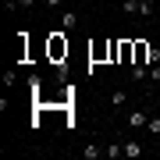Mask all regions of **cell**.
I'll return each mask as SVG.
<instances>
[{
    "label": "cell",
    "mask_w": 160,
    "mask_h": 160,
    "mask_svg": "<svg viewBox=\"0 0 160 160\" xmlns=\"http://www.w3.org/2000/svg\"><path fill=\"white\" fill-rule=\"evenodd\" d=\"M121 11H125V14H135L139 11V0H121Z\"/></svg>",
    "instance_id": "obj_9"
},
{
    "label": "cell",
    "mask_w": 160,
    "mask_h": 160,
    "mask_svg": "<svg viewBox=\"0 0 160 160\" xmlns=\"http://www.w3.org/2000/svg\"><path fill=\"white\" fill-rule=\"evenodd\" d=\"M153 11H157V4H153V0H139V11H135V18L149 22V18H153Z\"/></svg>",
    "instance_id": "obj_2"
},
{
    "label": "cell",
    "mask_w": 160,
    "mask_h": 160,
    "mask_svg": "<svg viewBox=\"0 0 160 160\" xmlns=\"http://www.w3.org/2000/svg\"><path fill=\"white\" fill-rule=\"evenodd\" d=\"M125 125H128L132 132H142V128L149 125V118H146V110H132V114L125 118Z\"/></svg>",
    "instance_id": "obj_1"
},
{
    "label": "cell",
    "mask_w": 160,
    "mask_h": 160,
    "mask_svg": "<svg viewBox=\"0 0 160 160\" xmlns=\"http://www.w3.org/2000/svg\"><path fill=\"white\" fill-rule=\"evenodd\" d=\"M103 157H110V160H121V157H125V146H121V142H110V146H103Z\"/></svg>",
    "instance_id": "obj_5"
},
{
    "label": "cell",
    "mask_w": 160,
    "mask_h": 160,
    "mask_svg": "<svg viewBox=\"0 0 160 160\" xmlns=\"http://www.w3.org/2000/svg\"><path fill=\"white\" fill-rule=\"evenodd\" d=\"M121 146H125V157H142L146 153V146L139 142V139H128V142H121Z\"/></svg>",
    "instance_id": "obj_4"
},
{
    "label": "cell",
    "mask_w": 160,
    "mask_h": 160,
    "mask_svg": "<svg viewBox=\"0 0 160 160\" xmlns=\"http://www.w3.org/2000/svg\"><path fill=\"white\" fill-rule=\"evenodd\" d=\"M146 61H149V64H160V50H157V46H149V53H146Z\"/></svg>",
    "instance_id": "obj_12"
},
{
    "label": "cell",
    "mask_w": 160,
    "mask_h": 160,
    "mask_svg": "<svg viewBox=\"0 0 160 160\" xmlns=\"http://www.w3.org/2000/svg\"><path fill=\"white\" fill-rule=\"evenodd\" d=\"M61 25H64V32H75V29H78V25H82V18L75 14V11H64V18H61Z\"/></svg>",
    "instance_id": "obj_3"
},
{
    "label": "cell",
    "mask_w": 160,
    "mask_h": 160,
    "mask_svg": "<svg viewBox=\"0 0 160 160\" xmlns=\"http://www.w3.org/2000/svg\"><path fill=\"white\" fill-rule=\"evenodd\" d=\"M7 4V11H18V0H4Z\"/></svg>",
    "instance_id": "obj_16"
},
{
    "label": "cell",
    "mask_w": 160,
    "mask_h": 160,
    "mask_svg": "<svg viewBox=\"0 0 160 160\" xmlns=\"http://www.w3.org/2000/svg\"><path fill=\"white\" fill-rule=\"evenodd\" d=\"M14 82H18V71L7 68V71H4V86H14Z\"/></svg>",
    "instance_id": "obj_10"
},
{
    "label": "cell",
    "mask_w": 160,
    "mask_h": 160,
    "mask_svg": "<svg viewBox=\"0 0 160 160\" xmlns=\"http://www.w3.org/2000/svg\"><path fill=\"white\" fill-rule=\"evenodd\" d=\"M36 0H18V11H22V7H32Z\"/></svg>",
    "instance_id": "obj_14"
},
{
    "label": "cell",
    "mask_w": 160,
    "mask_h": 160,
    "mask_svg": "<svg viewBox=\"0 0 160 160\" xmlns=\"http://www.w3.org/2000/svg\"><path fill=\"white\" fill-rule=\"evenodd\" d=\"M157 11H160V7H157Z\"/></svg>",
    "instance_id": "obj_17"
},
{
    "label": "cell",
    "mask_w": 160,
    "mask_h": 160,
    "mask_svg": "<svg viewBox=\"0 0 160 160\" xmlns=\"http://www.w3.org/2000/svg\"><path fill=\"white\" fill-rule=\"evenodd\" d=\"M82 157H86V160H100V157H103V146H96V142H89L86 149H82Z\"/></svg>",
    "instance_id": "obj_6"
},
{
    "label": "cell",
    "mask_w": 160,
    "mask_h": 160,
    "mask_svg": "<svg viewBox=\"0 0 160 160\" xmlns=\"http://www.w3.org/2000/svg\"><path fill=\"white\" fill-rule=\"evenodd\" d=\"M149 135H160V118H149V125H146Z\"/></svg>",
    "instance_id": "obj_11"
},
{
    "label": "cell",
    "mask_w": 160,
    "mask_h": 160,
    "mask_svg": "<svg viewBox=\"0 0 160 160\" xmlns=\"http://www.w3.org/2000/svg\"><path fill=\"white\" fill-rule=\"evenodd\" d=\"M149 82H153V86L160 82V64H153V68H149Z\"/></svg>",
    "instance_id": "obj_13"
},
{
    "label": "cell",
    "mask_w": 160,
    "mask_h": 160,
    "mask_svg": "<svg viewBox=\"0 0 160 160\" xmlns=\"http://www.w3.org/2000/svg\"><path fill=\"white\" fill-rule=\"evenodd\" d=\"M110 103H114V107L121 110V107H125V103H128V92H125V89H118V92H110Z\"/></svg>",
    "instance_id": "obj_8"
},
{
    "label": "cell",
    "mask_w": 160,
    "mask_h": 160,
    "mask_svg": "<svg viewBox=\"0 0 160 160\" xmlns=\"http://www.w3.org/2000/svg\"><path fill=\"white\" fill-rule=\"evenodd\" d=\"M43 4H46V7H61L64 0H43Z\"/></svg>",
    "instance_id": "obj_15"
},
{
    "label": "cell",
    "mask_w": 160,
    "mask_h": 160,
    "mask_svg": "<svg viewBox=\"0 0 160 160\" xmlns=\"http://www.w3.org/2000/svg\"><path fill=\"white\" fill-rule=\"evenodd\" d=\"M146 78H149L146 64H132V82H146Z\"/></svg>",
    "instance_id": "obj_7"
}]
</instances>
